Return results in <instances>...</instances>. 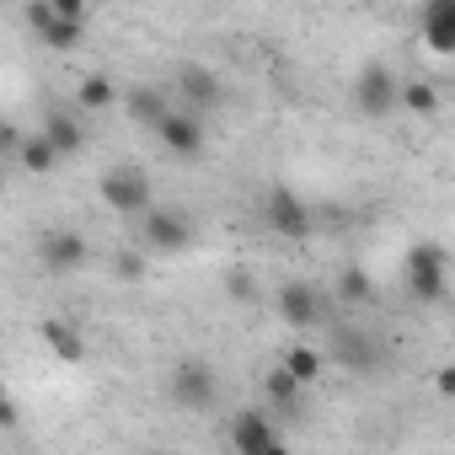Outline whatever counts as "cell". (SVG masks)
Here are the masks:
<instances>
[{"label":"cell","mask_w":455,"mask_h":455,"mask_svg":"<svg viewBox=\"0 0 455 455\" xmlns=\"http://www.w3.org/2000/svg\"><path fill=\"white\" fill-rule=\"evenodd\" d=\"M300 386H316L322 375H327V354L322 348H311V343H295V348H284V359H279Z\"/></svg>","instance_id":"cell-19"},{"label":"cell","mask_w":455,"mask_h":455,"mask_svg":"<svg viewBox=\"0 0 455 455\" xmlns=\"http://www.w3.org/2000/svg\"><path fill=\"white\" fill-rule=\"evenodd\" d=\"M38 332H44V343H49V354H54L60 364H81V359H86V338H81V327H76V322L49 316Z\"/></svg>","instance_id":"cell-16"},{"label":"cell","mask_w":455,"mask_h":455,"mask_svg":"<svg viewBox=\"0 0 455 455\" xmlns=\"http://www.w3.org/2000/svg\"><path fill=\"white\" fill-rule=\"evenodd\" d=\"M177 97H182V108L188 113H214L220 102H225V81H220V70H209V65H177Z\"/></svg>","instance_id":"cell-10"},{"label":"cell","mask_w":455,"mask_h":455,"mask_svg":"<svg viewBox=\"0 0 455 455\" xmlns=\"http://www.w3.org/2000/svg\"><path fill=\"white\" fill-rule=\"evenodd\" d=\"M354 108H359L364 118H391V113H396V76H391V65L370 60V65L359 70V81H354Z\"/></svg>","instance_id":"cell-9"},{"label":"cell","mask_w":455,"mask_h":455,"mask_svg":"<svg viewBox=\"0 0 455 455\" xmlns=\"http://www.w3.org/2000/svg\"><path fill=\"white\" fill-rule=\"evenodd\" d=\"M338 300H343V306H375L370 274H364V268H343V274H338Z\"/></svg>","instance_id":"cell-23"},{"label":"cell","mask_w":455,"mask_h":455,"mask_svg":"<svg viewBox=\"0 0 455 455\" xmlns=\"http://www.w3.org/2000/svg\"><path fill=\"white\" fill-rule=\"evenodd\" d=\"M44 134H49V145L60 150V161H65V156H81V145H86V129H81V118H76L70 108H49V113H44Z\"/></svg>","instance_id":"cell-15"},{"label":"cell","mask_w":455,"mask_h":455,"mask_svg":"<svg viewBox=\"0 0 455 455\" xmlns=\"http://www.w3.org/2000/svg\"><path fill=\"white\" fill-rule=\"evenodd\" d=\"M113 274H118L124 284H140V279H145V252H134V247H124V252L113 258Z\"/></svg>","instance_id":"cell-24"},{"label":"cell","mask_w":455,"mask_h":455,"mask_svg":"<svg viewBox=\"0 0 455 455\" xmlns=\"http://www.w3.org/2000/svg\"><path fill=\"white\" fill-rule=\"evenodd\" d=\"M263 220H268V231L279 236V242H306L311 236V204L295 193V188H274L268 198H263Z\"/></svg>","instance_id":"cell-7"},{"label":"cell","mask_w":455,"mask_h":455,"mask_svg":"<svg viewBox=\"0 0 455 455\" xmlns=\"http://www.w3.org/2000/svg\"><path fill=\"white\" fill-rule=\"evenodd\" d=\"M231 295H236V300H252V279L236 274V279H231Z\"/></svg>","instance_id":"cell-28"},{"label":"cell","mask_w":455,"mask_h":455,"mask_svg":"<svg viewBox=\"0 0 455 455\" xmlns=\"http://www.w3.org/2000/svg\"><path fill=\"white\" fill-rule=\"evenodd\" d=\"M22 22L38 33V44L44 49H54V54H70V49H81L86 44V22H76V17H60L49 0H28L22 6Z\"/></svg>","instance_id":"cell-6"},{"label":"cell","mask_w":455,"mask_h":455,"mask_svg":"<svg viewBox=\"0 0 455 455\" xmlns=\"http://www.w3.org/2000/svg\"><path fill=\"white\" fill-rule=\"evenodd\" d=\"M166 391H172L177 407H188V412H209V407L220 402V370H214L209 359H177L172 375H166Z\"/></svg>","instance_id":"cell-2"},{"label":"cell","mask_w":455,"mask_h":455,"mask_svg":"<svg viewBox=\"0 0 455 455\" xmlns=\"http://www.w3.org/2000/svg\"><path fill=\"white\" fill-rule=\"evenodd\" d=\"M396 108L418 113V118H434V113H439V92H434L428 81H418V76H412V81H402V86H396Z\"/></svg>","instance_id":"cell-20"},{"label":"cell","mask_w":455,"mask_h":455,"mask_svg":"<svg viewBox=\"0 0 455 455\" xmlns=\"http://www.w3.org/2000/svg\"><path fill=\"white\" fill-rule=\"evenodd\" d=\"M86 258H92V242L81 231H44L38 236V263L49 274H76V268H86Z\"/></svg>","instance_id":"cell-11"},{"label":"cell","mask_w":455,"mask_h":455,"mask_svg":"<svg viewBox=\"0 0 455 455\" xmlns=\"http://www.w3.org/2000/svg\"><path fill=\"white\" fill-rule=\"evenodd\" d=\"M140 247H145V252H161V258L188 252V247H193V220H188L182 209L150 204V209L140 214Z\"/></svg>","instance_id":"cell-4"},{"label":"cell","mask_w":455,"mask_h":455,"mask_svg":"<svg viewBox=\"0 0 455 455\" xmlns=\"http://www.w3.org/2000/svg\"><path fill=\"white\" fill-rule=\"evenodd\" d=\"M124 108H129V118H134V124L156 129V124H161V113H166V97H161L156 86H134V92L124 97Z\"/></svg>","instance_id":"cell-21"},{"label":"cell","mask_w":455,"mask_h":455,"mask_svg":"<svg viewBox=\"0 0 455 455\" xmlns=\"http://www.w3.org/2000/svg\"><path fill=\"white\" fill-rule=\"evenodd\" d=\"M274 306H279L284 327H316V322H322V311H327L322 290H316V284H306V279H290V284H279Z\"/></svg>","instance_id":"cell-12"},{"label":"cell","mask_w":455,"mask_h":455,"mask_svg":"<svg viewBox=\"0 0 455 455\" xmlns=\"http://www.w3.org/2000/svg\"><path fill=\"white\" fill-rule=\"evenodd\" d=\"M418 28H423V44H428L439 60L455 54V0H423Z\"/></svg>","instance_id":"cell-14"},{"label":"cell","mask_w":455,"mask_h":455,"mask_svg":"<svg viewBox=\"0 0 455 455\" xmlns=\"http://www.w3.org/2000/svg\"><path fill=\"white\" fill-rule=\"evenodd\" d=\"M97 193H102V204L113 214H145L156 204V182H150L145 166H108Z\"/></svg>","instance_id":"cell-5"},{"label":"cell","mask_w":455,"mask_h":455,"mask_svg":"<svg viewBox=\"0 0 455 455\" xmlns=\"http://www.w3.org/2000/svg\"><path fill=\"white\" fill-rule=\"evenodd\" d=\"M402 279H407V295L418 306H444V295H450V258H444V247L439 242H418L407 252V263H402Z\"/></svg>","instance_id":"cell-1"},{"label":"cell","mask_w":455,"mask_h":455,"mask_svg":"<svg viewBox=\"0 0 455 455\" xmlns=\"http://www.w3.org/2000/svg\"><path fill=\"white\" fill-rule=\"evenodd\" d=\"M156 140L177 156V161H204L209 150V134H204V118L188 113V108H166L161 124H156Z\"/></svg>","instance_id":"cell-8"},{"label":"cell","mask_w":455,"mask_h":455,"mask_svg":"<svg viewBox=\"0 0 455 455\" xmlns=\"http://www.w3.org/2000/svg\"><path fill=\"white\" fill-rule=\"evenodd\" d=\"M0 428H17V402L0 396Z\"/></svg>","instance_id":"cell-27"},{"label":"cell","mask_w":455,"mask_h":455,"mask_svg":"<svg viewBox=\"0 0 455 455\" xmlns=\"http://www.w3.org/2000/svg\"><path fill=\"white\" fill-rule=\"evenodd\" d=\"M12 161H17L22 172H33V177H49V172L60 166V150H54V145H49V134L38 129V134H22V140H17Z\"/></svg>","instance_id":"cell-17"},{"label":"cell","mask_w":455,"mask_h":455,"mask_svg":"<svg viewBox=\"0 0 455 455\" xmlns=\"http://www.w3.org/2000/svg\"><path fill=\"white\" fill-rule=\"evenodd\" d=\"M17 140H22V134H17L6 118H0V156H12V150H17Z\"/></svg>","instance_id":"cell-26"},{"label":"cell","mask_w":455,"mask_h":455,"mask_svg":"<svg viewBox=\"0 0 455 455\" xmlns=\"http://www.w3.org/2000/svg\"><path fill=\"white\" fill-rule=\"evenodd\" d=\"M231 444L242 455H274L279 450V428L268 423V412H236L231 418Z\"/></svg>","instance_id":"cell-13"},{"label":"cell","mask_w":455,"mask_h":455,"mask_svg":"<svg viewBox=\"0 0 455 455\" xmlns=\"http://www.w3.org/2000/svg\"><path fill=\"white\" fill-rule=\"evenodd\" d=\"M113 102H118V86H113L108 76H86L81 92H76V108H81V113H108Z\"/></svg>","instance_id":"cell-22"},{"label":"cell","mask_w":455,"mask_h":455,"mask_svg":"<svg viewBox=\"0 0 455 455\" xmlns=\"http://www.w3.org/2000/svg\"><path fill=\"white\" fill-rule=\"evenodd\" d=\"M263 396H268V412H284V418H300V396H306V386L279 364V370H268V380H263Z\"/></svg>","instance_id":"cell-18"},{"label":"cell","mask_w":455,"mask_h":455,"mask_svg":"<svg viewBox=\"0 0 455 455\" xmlns=\"http://www.w3.org/2000/svg\"><path fill=\"white\" fill-rule=\"evenodd\" d=\"M327 359H332V364H343V370H354V375H375V370H386L391 348H386L370 327H332Z\"/></svg>","instance_id":"cell-3"},{"label":"cell","mask_w":455,"mask_h":455,"mask_svg":"<svg viewBox=\"0 0 455 455\" xmlns=\"http://www.w3.org/2000/svg\"><path fill=\"white\" fill-rule=\"evenodd\" d=\"M49 6H54L60 17H76V22H86V0H49Z\"/></svg>","instance_id":"cell-25"}]
</instances>
